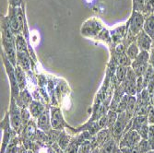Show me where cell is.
Here are the masks:
<instances>
[{"label":"cell","instance_id":"obj_1","mask_svg":"<svg viewBox=\"0 0 154 153\" xmlns=\"http://www.w3.org/2000/svg\"><path fill=\"white\" fill-rule=\"evenodd\" d=\"M1 41L3 53L14 66H17V50L14 35L8 16L1 18Z\"/></svg>","mask_w":154,"mask_h":153},{"label":"cell","instance_id":"obj_2","mask_svg":"<svg viewBox=\"0 0 154 153\" xmlns=\"http://www.w3.org/2000/svg\"><path fill=\"white\" fill-rule=\"evenodd\" d=\"M2 61H3L4 67H5V71L9 80L11 97H13L14 99H17L20 93V89L19 87L17 78H16L15 66H14L12 63L8 60V58L6 57V54L3 53V51H2Z\"/></svg>","mask_w":154,"mask_h":153},{"label":"cell","instance_id":"obj_3","mask_svg":"<svg viewBox=\"0 0 154 153\" xmlns=\"http://www.w3.org/2000/svg\"><path fill=\"white\" fill-rule=\"evenodd\" d=\"M104 30V26L99 19L95 17L88 19L81 26V34L87 38L97 39L99 34Z\"/></svg>","mask_w":154,"mask_h":153},{"label":"cell","instance_id":"obj_4","mask_svg":"<svg viewBox=\"0 0 154 153\" xmlns=\"http://www.w3.org/2000/svg\"><path fill=\"white\" fill-rule=\"evenodd\" d=\"M10 124L12 128L16 131V133L20 136L23 130L22 123H21V108L17 104L16 100L10 97V104L8 108Z\"/></svg>","mask_w":154,"mask_h":153},{"label":"cell","instance_id":"obj_5","mask_svg":"<svg viewBox=\"0 0 154 153\" xmlns=\"http://www.w3.org/2000/svg\"><path fill=\"white\" fill-rule=\"evenodd\" d=\"M144 22H145V18L142 15V13L133 10L132 15L127 24L128 38H131V37L136 38L139 32L143 31Z\"/></svg>","mask_w":154,"mask_h":153},{"label":"cell","instance_id":"obj_6","mask_svg":"<svg viewBox=\"0 0 154 153\" xmlns=\"http://www.w3.org/2000/svg\"><path fill=\"white\" fill-rule=\"evenodd\" d=\"M1 129L3 130V138H2V145H1V153H5V150L7 148V147L8 146V144L11 142V140L13 139V137L16 135H18L16 133V131L14 130L11 127L10 124V118H9V113L7 112L5 114V116L3 118V120L1 121Z\"/></svg>","mask_w":154,"mask_h":153},{"label":"cell","instance_id":"obj_7","mask_svg":"<svg viewBox=\"0 0 154 153\" xmlns=\"http://www.w3.org/2000/svg\"><path fill=\"white\" fill-rule=\"evenodd\" d=\"M131 120L132 119L128 118L125 112L118 114V118L115 124V126L111 129L112 130V137H113L117 143H119L125 129H127V127L128 126V124Z\"/></svg>","mask_w":154,"mask_h":153},{"label":"cell","instance_id":"obj_8","mask_svg":"<svg viewBox=\"0 0 154 153\" xmlns=\"http://www.w3.org/2000/svg\"><path fill=\"white\" fill-rule=\"evenodd\" d=\"M50 117L53 129L62 131L69 127V126L64 119L62 110L59 106H50Z\"/></svg>","mask_w":154,"mask_h":153},{"label":"cell","instance_id":"obj_9","mask_svg":"<svg viewBox=\"0 0 154 153\" xmlns=\"http://www.w3.org/2000/svg\"><path fill=\"white\" fill-rule=\"evenodd\" d=\"M137 76L136 75L133 68L129 66L128 68L127 78H125V79L121 84L125 94H128L129 96L137 95Z\"/></svg>","mask_w":154,"mask_h":153},{"label":"cell","instance_id":"obj_10","mask_svg":"<svg viewBox=\"0 0 154 153\" xmlns=\"http://www.w3.org/2000/svg\"><path fill=\"white\" fill-rule=\"evenodd\" d=\"M142 139L140 135L138 134L137 131L136 130H128L127 133H125L122 136V138L120 139L118 146L119 148H136V146L140 142V140Z\"/></svg>","mask_w":154,"mask_h":153},{"label":"cell","instance_id":"obj_11","mask_svg":"<svg viewBox=\"0 0 154 153\" xmlns=\"http://www.w3.org/2000/svg\"><path fill=\"white\" fill-rule=\"evenodd\" d=\"M36 124L38 129L45 133H48L51 129H53L51 124V117H50V107H46L45 112L36 120Z\"/></svg>","mask_w":154,"mask_h":153},{"label":"cell","instance_id":"obj_12","mask_svg":"<svg viewBox=\"0 0 154 153\" xmlns=\"http://www.w3.org/2000/svg\"><path fill=\"white\" fill-rule=\"evenodd\" d=\"M112 137V130L110 128H103L101 129L99 132H98L92 138H91V141L94 145L95 148L99 147L102 148L107 141H109Z\"/></svg>","mask_w":154,"mask_h":153},{"label":"cell","instance_id":"obj_13","mask_svg":"<svg viewBox=\"0 0 154 153\" xmlns=\"http://www.w3.org/2000/svg\"><path fill=\"white\" fill-rule=\"evenodd\" d=\"M136 41H137L139 49H140V51L149 52L153 45L152 38L148 33H146L144 31L140 32L137 34V36L136 37Z\"/></svg>","mask_w":154,"mask_h":153},{"label":"cell","instance_id":"obj_14","mask_svg":"<svg viewBox=\"0 0 154 153\" xmlns=\"http://www.w3.org/2000/svg\"><path fill=\"white\" fill-rule=\"evenodd\" d=\"M32 57L30 53L17 52V65L20 66L27 73L32 70Z\"/></svg>","mask_w":154,"mask_h":153},{"label":"cell","instance_id":"obj_15","mask_svg":"<svg viewBox=\"0 0 154 153\" xmlns=\"http://www.w3.org/2000/svg\"><path fill=\"white\" fill-rule=\"evenodd\" d=\"M15 100H16L17 104L20 106V108L22 109V108H29L30 104L32 103V102L34 99H33V96L31 93V91L28 89H25L20 91L19 97Z\"/></svg>","mask_w":154,"mask_h":153},{"label":"cell","instance_id":"obj_16","mask_svg":"<svg viewBox=\"0 0 154 153\" xmlns=\"http://www.w3.org/2000/svg\"><path fill=\"white\" fill-rule=\"evenodd\" d=\"M28 109H29V111H30V113H31L32 118L35 119V120H37L38 117L45 111L46 106H45V104L42 103V102H40V101L33 100Z\"/></svg>","mask_w":154,"mask_h":153},{"label":"cell","instance_id":"obj_17","mask_svg":"<svg viewBox=\"0 0 154 153\" xmlns=\"http://www.w3.org/2000/svg\"><path fill=\"white\" fill-rule=\"evenodd\" d=\"M15 72H16V78H17V81H18L19 87L20 89V91L27 89V86H28L27 72L24 71L23 69L18 65L15 66Z\"/></svg>","mask_w":154,"mask_h":153},{"label":"cell","instance_id":"obj_18","mask_svg":"<svg viewBox=\"0 0 154 153\" xmlns=\"http://www.w3.org/2000/svg\"><path fill=\"white\" fill-rule=\"evenodd\" d=\"M15 45H16L17 52L30 53L29 52V44H28L27 40L22 33L15 36Z\"/></svg>","mask_w":154,"mask_h":153},{"label":"cell","instance_id":"obj_19","mask_svg":"<svg viewBox=\"0 0 154 153\" xmlns=\"http://www.w3.org/2000/svg\"><path fill=\"white\" fill-rule=\"evenodd\" d=\"M149 64V52L148 51H140L137 57L132 61L131 67H137L138 66Z\"/></svg>","mask_w":154,"mask_h":153},{"label":"cell","instance_id":"obj_20","mask_svg":"<svg viewBox=\"0 0 154 153\" xmlns=\"http://www.w3.org/2000/svg\"><path fill=\"white\" fill-rule=\"evenodd\" d=\"M72 137H73V136L70 133H68V131L66 132V129L62 130V132L60 134V136H59L58 140H57V144L62 148V150H64V151L66 150V148L68 147V145L70 144Z\"/></svg>","mask_w":154,"mask_h":153},{"label":"cell","instance_id":"obj_21","mask_svg":"<svg viewBox=\"0 0 154 153\" xmlns=\"http://www.w3.org/2000/svg\"><path fill=\"white\" fill-rule=\"evenodd\" d=\"M145 124H149L147 115H136L132 118V126L130 129L137 131Z\"/></svg>","mask_w":154,"mask_h":153},{"label":"cell","instance_id":"obj_22","mask_svg":"<svg viewBox=\"0 0 154 153\" xmlns=\"http://www.w3.org/2000/svg\"><path fill=\"white\" fill-rule=\"evenodd\" d=\"M143 31H144L146 33H148L151 38L154 36V14L149 15V16L145 19Z\"/></svg>","mask_w":154,"mask_h":153},{"label":"cell","instance_id":"obj_23","mask_svg":"<svg viewBox=\"0 0 154 153\" xmlns=\"http://www.w3.org/2000/svg\"><path fill=\"white\" fill-rule=\"evenodd\" d=\"M139 53H140V49H139L136 40L133 41L131 44H128V46L127 48V51H125V54H127V55L132 61L137 57Z\"/></svg>","mask_w":154,"mask_h":153},{"label":"cell","instance_id":"obj_24","mask_svg":"<svg viewBox=\"0 0 154 153\" xmlns=\"http://www.w3.org/2000/svg\"><path fill=\"white\" fill-rule=\"evenodd\" d=\"M119 148L118 143L114 139L111 138L109 141H107L102 148V153H115Z\"/></svg>","mask_w":154,"mask_h":153},{"label":"cell","instance_id":"obj_25","mask_svg":"<svg viewBox=\"0 0 154 153\" xmlns=\"http://www.w3.org/2000/svg\"><path fill=\"white\" fill-rule=\"evenodd\" d=\"M128 68L127 66H118L116 70V74H115V78L116 79V82L118 84H122L123 81L125 79L128 75Z\"/></svg>","mask_w":154,"mask_h":153},{"label":"cell","instance_id":"obj_26","mask_svg":"<svg viewBox=\"0 0 154 153\" xmlns=\"http://www.w3.org/2000/svg\"><path fill=\"white\" fill-rule=\"evenodd\" d=\"M20 143V136H19V135H16L13 137L11 142L8 144V146L7 147L5 153H18V148H19Z\"/></svg>","mask_w":154,"mask_h":153},{"label":"cell","instance_id":"obj_27","mask_svg":"<svg viewBox=\"0 0 154 153\" xmlns=\"http://www.w3.org/2000/svg\"><path fill=\"white\" fill-rule=\"evenodd\" d=\"M106 116H107V128H110L112 129L113 127L115 126V124L118 118V113L115 110H111L109 109V111L106 114Z\"/></svg>","mask_w":154,"mask_h":153},{"label":"cell","instance_id":"obj_28","mask_svg":"<svg viewBox=\"0 0 154 153\" xmlns=\"http://www.w3.org/2000/svg\"><path fill=\"white\" fill-rule=\"evenodd\" d=\"M95 148L91 139L84 141L79 148V152L78 153H91V151Z\"/></svg>","mask_w":154,"mask_h":153},{"label":"cell","instance_id":"obj_29","mask_svg":"<svg viewBox=\"0 0 154 153\" xmlns=\"http://www.w3.org/2000/svg\"><path fill=\"white\" fill-rule=\"evenodd\" d=\"M142 77H143L144 86H145V89H146L147 86H148V84H149V81L153 78V77H154V69H153V67H152L150 65H149V66H148V68H147L146 72L144 73V75H143Z\"/></svg>","mask_w":154,"mask_h":153},{"label":"cell","instance_id":"obj_30","mask_svg":"<svg viewBox=\"0 0 154 153\" xmlns=\"http://www.w3.org/2000/svg\"><path fill=\"white\" fill-rule=\"evenodd\" d=\"M32 118L30 111L28 108H22L21 109V123H22V127L24 128L28 123L31 121V119Z\"/></svg>","mask_w":154,"mask_h":153},{"label":"cell","instance_id":"obj_31","mask_svg":"<svg viewBox=\"0 0 154 153\" xmlns=\"http://www.w3.org/2000/svg\"><path fill=\"white\" fill-rule=\"evenodd\" d=\"M135 148H136L139 153H146V152H148L149 150L151 149L148 139H141L140 142H139V143L136 146Z\"/></svg>","mask_w":154,"mask_h":153},{"label":"cell","instance_id":"obj_32","mask_svg":"<svg viewBox=\"0 0 154 153\" xmlns=\"http://www.w3.org/2000/svg\"><path fill=\"white\" fill-rule=\"evenodd\" d=\"M128 99H129V95L128 94H125L123 96V98L121 99L117 108H116V112L118 114H121V113H124L125 112V110H127V106H128Z\"/></svg>","mask_w":154,"mask_h":153},{"label":"cell","instance_id":"obj_33","mask_svg":"<svg viewBox=\"0 0 154 153\" xmlns=\"http://www.w3.org/2000/svg\"><path fill=\"white\" fill-rule=\"evenodd\" d=\"M62 131L60 130H55V129H51L47 135H48V138H49V146H51L52 144L57 142L58 138L60 136V134H61Z\"/></svg>","mask_w":154,"mask_h":153},{"label":"cell","instance_id":"obj_34","mask_svg":"<svg viewBox=\"0 0 154 153\" xmlns=\"http://www.w3.org/2000/svg\"><path fill=\"white\" fill-rule=\"evenodd\" d=\"M146 0H133V10L141 12L145 8Z\"/></svg>","mask_w":154,"mask_h":153},{"label":"cell","instance_id":"obj_35","mask_svg":"<svg viewBox=\"0 0 154 153\" xmlns=\"http://www.w3.org/2000/svg\"><path fill=\"white\" fill-rule=\"evenodd\" d=\"M149 124H145L140 129L137 130L138 134L140 135L142 139H148L149 138Z\"/></svg>","mask_w":154,"mask_h":153},{"label":"cell","instance_id":"obj_36","mask_svg":"<svg viewBox=\"0 0 154 153\" xmlns=\"http://www.w3.org/2000/svg\"><path fill=\"white\" fill-rule=\"evenodd\" d=\"M147 118H148L149 124H154V107L151 104L149 105Z\"/></svg>","mask_w":154,"mask_h":153},{"label":"cell","instance_id":"obj_37","mask_svg":"<svg viewBox=\"0 0 154 153\" xmlns=\"http://www.w3.org/2000/svg\"><path fill=\"white\" fill-rule=\"evenodd\" d=\"M8 7L21 8L24 5V0H8Z\"/></svg>","mask_w":154,"mask_h":153},{"label":"cell","instance_id":"obj_38","mask_svg":"<svg viewBox=\"0 0 154 153\" xmlns=\"http://www.w3.org/2000/svg\"><path fill=\"white\" fill-rule=\"evenodd\" d=\"M146 90L149 91V93L151 96L154 94V77H153V78L149 82V84H148Z\"/></svg>","mask_w":154,"mask_h":153},{"label":"cell","instance_id":"obj_39","mask_svg":"<svg viewBox=\"0 0 154 153\" xmlns=\"http://www.w3.org/2000/svg\"><path fill=\"white\" fill-rule=\"evenodd\" d=\"M149 65L154 69V44H153V45L149 51Z\"/></svg>","mask_w":154,"mask_h":153},{"label":"cell","instance_id":"obj_40","mask_svg":"<svg viewBox=\"0 0 154 153\" xmlns=\"http://www.w3.org/2000/svg\"><path fill=\"white\" fill-rule=\"evenodd\" d=\"M28 150H29V149H28V148H26V146L20 142V145H19L18 153H28Z\"/></svg>","mask_w":154,"mask_h":153},{"label":"cell","instance_id":"obj_41","mask_svg":"<svg viewBox=\"0 0 154 153\" xmlns=\"http://www.w3.org/2000/svg\"><path fill=\"white\" fill-rule=\"evenodd\" d=\"M149 138L154 139V124H150L149 128ZM148 138V139H149Z\"/></svg>","mask_w":154,"mask_h":153},{"label":"cell","instance_id":"obj_42","mask_svg":"<svg viewBox=\"0 0 154 153\" xmlns=\"http://www.w3.org/2000/svg\"><path fill=\"white\" fill-rule=\"evenodd\" d=\"M91 153H102V149H101V148L97 147V148H95L91 151Z\"/></svg>","mask_w":154,"mask_h":153},{"label":"cell","instance_id":"obj_43","mask_svg":"<svg viewBox=\"0 0 154 153\" xmlns=\"http://www.w3.org/2000/svg\"><path fill=\"white\" fill-rule=\"evenodd\" d=\"M150 104L154 107V94L151 96V99H150Z\"/></svg>","mask_w":154,"mask_h":153},{"label":"cell","instance_id":"obj_44","mask_svg":"<svg viewBox=\"0 0 154 153\" xmlns=\"http://www.w3.org/2000/svg\"><path fill=\"white\" fill-rule=\"evenodd\" d=\"M115 153H123V152H122V150H121L120 148H118V149H117V150H116Z\"/></svg>","mask_w":154,"mask_h":153},{"label":"cell","instance_id":"obj_45","mask_svg":"<svg viewBox=\"0 0 154 153\" xmlns=\"http://www.w3.org/2000/svg\"><path fill=\"white\" fill-rule=\"evenodd\" d=\"M28 153H35L33 150H32V149H29V150H28Z\"/></svg>","mask_w":154,"mask_h":153},{"label":"cell","instance_id":"obj_46","mask_svg":"<svg viewBox=\"0 0 154 153\" xmlns=\"http://www.w3.org/2000/svg\"><path fill=\"white\" fill-rule=\"evenodd\" d=\"M152 40H153V44H154V36L152 37Z\"/></svg>","mask_w":154,"mask_h":153},{"label":"cell","instance_id":"obj_47","mask_svg":"<svg viewBox=\"0 0 154 153\" xmlns=\"http://www.w3.org/2000/svg\"><path fill=\"white\" fill-rule=\"evenodd\" d=\"M146 1H148V0H146Z\"/></svg>","mask_w":154,"mask_h":153}]
</instances>
